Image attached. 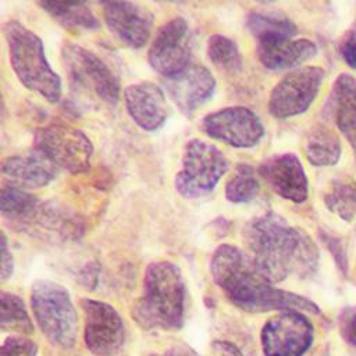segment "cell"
<instances>
[{
  "label": "cell",
  "instance_id": "obj_4",
  "mask_svg": "<svg viewBox=\"0 0 356 356\" xmlns=\"http://www.w3.org/2000/svg\"><path fill=\"white\" fill-rule=\"evenodd\" d=\"M3 32L19 82L47 102L57 103L61 97V79L46 58L42 39L18 21L6 22Z\"/></svg>",
  "mask_w": 356,
  "mask_h": 356
},
{
  "label": "cell",
  "instance_id": "obj_16",
  "mask_svg": "<svg viewBox=\"0 0 356 356\" xmlns=\"http://www.w3.org/2000/svg\"><path fill=\"white\" fill-rule=\"evenodd\" d=\"M125 107L134 122L145 131H157L167 118V99L153 82H139L125 88Z\"/></svg>",
  "mask_w": 356,
  "mask_h": 356
},
{
  "label": "cell",
  "instance_id": "obj_7",
  "mask_svg": "<svg viewBox=\"0 0 356 356\" xmlns=\"http://www.w3.org/2000/svg\"><path fill=\"white\" fill-rule=\"evenodd\" d=\"M61 60L76 89L108 106L117 104L120 82L102 58L79 44L67 43L63 47Z\"/></svg>",
  "mask_w": 356,
  "mask_h": 356
},
{
  "label": "cell",
  "instance_id": "obj_29",
  "mask_svg": "<svg viewBox=\"0 0 356 356\" xmlns=\"http://www.w3.org/2000/svg\"><path fill=\"white\" fill-rule=\"evenodd\" d=\"M36 345L22 337H10L7 338L0 349V356H36Z\"/></svg>",
  "mask_w": 356,
  "mask_h": 356
},
{
  "label": "cell",
  "instance_id": "obj_20",
  "mask_svg": "<svg viewBox=\"0 0 356 356\" xmlns=\"http://www.w3.org/2000/svg\"><path fill=\"white\" fill-rule=\"evenodd\" d=\"M331 107L335 124L356 152V78L341 74L331 93Z\"/></svg>",
  "mask_w": 356,
  "mask_h": 356
},
{
  "label": "cell",
  "instance_id": "obj_24",
  "mask_svg": "<svg viewBox=\"0 0 356 356\" xmlns=\"http://www.w3.org/2000/svg\"><path fill=\"white\" fill-rule=\"evenodd\" d=\"M246 24L257 43L271 39H293L298 32L291 19L273 14L252 13L249 14Z\"/></svg>",
  "mask_w": 356,
  "mask_h": 356
},
{
  "label": "cell",
  "instance_id": "obj_1",
  "mask_svg": "<svg viewBox=\"0 0 356 356\" xmlns=\"http://www.w3.org/2000/svg\"><path fill=\"white\" fill-rule=\"evenodd\" d=\"M243 241L256 268L273 284L288 275H312L318 266V249L303 231L268 211L243 227Z\"/></svg>",
  "mask_w": 356,
  "mask_h": 356
},
{
  "label": "cell",
  "instance_id": "obj_25",
  "mask_svg": "<svg viewBox=\"0 0 356 356\" xmlns=\"http://www.w3.org/2000/svg\"><path fill=\"white\" fill-rule=\"evenodd\" d=\"M260 189L256 171L249 164H238L225 184V197L231 203L252 200Z\"/></svg>",
  "mask_w": 356,
  "mask_h": 356
},
{
  "label": "cell",
  "instance_id": "obj_32",
  "mask_svg": "<svg viewBox=\"0 0 356 356\" xmlns=\"http://www.w3.org/2000/svg\"><path fill=\"white\" fill-rule=\"evenodd\" d=\"M211 352L214 356H242L239 349L227 341H214L211 343Z\"/></svg>",
  "mask_w": 356,
  "mask_h": 356
},
{
  "label": "cell",
  "instance_id": "obj_26",
  "mask_svg": "<svg viewBox=\"0 0 356 356\" xmlns=\"http://www.w3.org/2000/svg\"><path fill=\"white\" fill-rule=\"evenodd\" d=\"M0 305V325L4 331L18 334H31L33 331L32 321L21 298L14 293L1 292Z\"/></svg>",
  "mask_w": 356,
  "mask_h": 356
},
{
  "label": "cell",
  "instance_id": "obj_5",
  "mask_svg": "<svg viewBox=\"0 0 356 356\" xmlns=\"http://www.w3.org/2000/svg\"><path fill=\"white\" fill-rule=\"evenodd\" d=\"M35 320L56 346L70 349L78 338V317L68 291L57 282L38 280L31 289Z\"/></svg>",
  "mask_w": 356,
  "mask_h": 356
},
{
  "label": "cell",
  "instance_id": "obj_18",
  "mask_svg": "<svg viewBox=\"0 0 356 356\" xmlns=\"http://www.w3.org/2000/svg\"><path fill=\"white\" fill-rule=\"evenodd\" d=\"M3 174L13 185L22 188H43L56 179V165L39 152L15 154L4 159Z\"/></svg>",
  "mask_w": 356,
  "mask_h": 356
},
{
  "label": "cell",
  "instance_id": "obj_27",
  "mask_svg": "<svg viewBox=\"0 0 356 356\" xmlns=\"http://www.w3.org/2000/svg\"><path fill=\"white\" fill-rule=\"evenodd\" d=\"M325 206L345 221L356 216V182L335 181L324 196Z\"/></svg>",
  "mask_w": 356,
  "mask_h": 356
},
{
  "label": "cell",
  "instance_id": "obj_13",
  "mask_svg": "<svg viewBox=\"0 0 356 356\" xmlns=\"http://www.w3.org/2000/svg\"><path fill=\"white\" fill-rule=\"evenodd\" d=\"M85 316V345L97 356L115 353L124 342V323L118 312L108 303L82 299Z\"/></svg>",
  "mask_w": 356,
  "mask_h": 356
},
{
  "label": "cell",
  "instance_id": "obj_22",
  "mask_svg": "<svg viewBox=\"0 0 356 356\" xmlns=\"http://www.w3.org/2000/svg\"><path fill=\"white\" fill-rule=\"evenodd\" d=\"M303 149L307 160L317 167L332 165L341 156L339 138L325 127L313 128L306 135Z\"/></svg>",
  "mask_w": 356,
  "mask_h": 356
},
{
  "label": "cell",
  "instance_id": "obj_12",
  "mask_svg": "<svg viewBox=\"0 0 356 356\" xmlns=\"http://www.w3.org/2000/svg\"><path fill=\"white\" fill-rule=\"evenodd\" d=\"M202 128L210 138L234 147H253L264 135L259 115L243 106L225 107L207 114L202 121Z\"/></svg>",
  "mask_w": 356,
  "mask_h": 356
},
{
  "label": "cell",
  "instance_id": "obj_28",
  "mask_svg": "<svg viewBox=\"0 0 356 356\" xmlns=\"http://www.w3.org/2000/svg\"><path fill=\"white\" fill-rule=\"evenodd\" d=\"M210 61L225 71H238L242 67V57L235 42L222 35H213L207 42Z\"/></svg>",
  "mask_w": 356,
  "mask_h": 356
},
{
  "label": "cell",
  "instance_id": "obj_6",
  "mask_svg": "<svg viewBox=\"0 0 356 356\" xmlns=\"http://www.w3.org/2000/svg\"><path fill=\"white\" fill-rule=\"evenodd\" d=\"M228 170V160L214 145L192 139L182 156V168L174 179L175 189L188 199H197L211 193Z\"/></svg>",
  "mask_w": 356,
  "mask_h": 356
},
{
  "label": "cell",
  "instance_id": "obj_3",
  "mask_svg": "<svg viewBox=\"0 0 356 356\" xmlns=\"http://www.w3.org/2000/svg\"><path fill=\"white\" fill-rule=\"evenodd\" d=\"M185 284L179 268L167 260L146 267L143 295L134 307L136 321L145 328L178 330L184 323Z\"/></svg>",
  "mask_w": 356,
  "mask_h": 356
},
{
  "label": "cell",
  "instance_id": "obj_15",
  "mask_svg": "<svg viewBox=\"0 0 356 356\" xmlns=\"http://www.w3.org/2000/svg\"><path fill=\"white\" fill-rule=\"evenodd\" d=\"M108 29L127 46L143 47L152 33L153 15L145 7L129 1H108L103 6Z\"/></svg>",
  "mask_w": 356,
  "mask_h": 356
},
{
  "label": "cell",
  "instance_id": "obj_11",
  "mask_svg": "<svg viewBox=\"0 0 356 356\" xmlns=\"http://www.w3.org/2000/svg\"><path fill=\"white\" fill-rule=\"evenodd\" d=\"M191 51L188 22L175 17L157 31L149 49V63L154 71L170 79L192 64Z\"/></svg>",
  "mask_w": 356,
  "mask_h": 356
},
{
  "label": "cell",
  "instance_id": "obj_17",
  "mask_svg": "<svg viewBox=\"0 0 356 356\" xmlns=\"http://www.w3.org/2000/svg\"><path fill=\"white\" fill-rule=\"evenodd\" d=\"M171 100L185 114H192L216 89V79L211 72L199 64H191L179 75L165 81Z\"/></svg>",
  "mask_w": 356,
  "mask_h": 356
},
{
  "label": "cell",
  "instance_id": "obj_14",
  "mask_svg": "<svg viewBox=\"0 0 356 356\" xmlns=\"http://www.w3.org/2000/svg\"><path fill=\"white\" fill-rule=\"evenodd\" d=\"M259 174L281 197L295 203L307 199V177L300 160L293 153L270 156L260 164Z\"/></svg>",
  "mask_w": 356,
  "mask_h": 356
},
{
  "label": "cell",
  "instance_id": "obj_10",
  "mask_svg": "<svg viewBox=\"0 0 356 356\" xmlns=\"http://www.w3.org/2000/svg\"><path fill=\"white\" fill-rule=\"evenodd\" d=\"M312 342L313 325L296 310L271 317L261 330V348L266 356H302Z\"/></svg>",
  "mask_w": 356,
  "mask_h": 356
},
{
  "label": "cell",
  "instance_id": "obj_2",
  "mask_svg": "<svg viewBox=\"0 0 356 356\" xmlns=\"http://www.w3.org/2000/svg\"><path fill=\"white\" fill-rule=\"evenodd\" d=\"M210 273L229 302L245 312L296 310L318 313V307L312 300L275 288L256 268L250 256L234 245L222 243L214 250Z\"/></svg>",
  "mask_w": 356,
  "mask_h": 356
},
{
  "label": "cell",
  "instance_id": "obj_9",
  "mask_svg": "<svg viewBox=\"0 0 356 356\" xmlns=\"http://www.w3.org/2000/svg\"><path fill=\"white\" fill-rule=\"evenodd\" d=\"M323 78L324 71L317 65L299 67L285 75L270 93V114L282 120L305 113L317 96Z\"/></svg>",
  "mask_w": 356,
  "mask_h": 356
},
{
  "label": "cell",
  "instance_id": "obj_23",
  "mask_svg": "<svg viewBox=\"0 0 356 356\" xmlns=\"http://www.w3.org/2000/svg\"><path fill=\"white\" fill-rule=\"evenodd\" d=\"M39 6L60 25L68 29H96L97 18L83 3L40 1Z\"/></svg>",
  "mask_w": 356,
  "mask_h": 356
},
{
  "label": "cell",
  "instance_id": "obj_8",
  "mask_svg": "<svg viewBox=\"0 0 356 356\" xmlns=\"http://www.w3.org/2000/svg\"><path fill=\"white\" fill-rule=\"evenodd\" d=\"M33 143L36 152L71 174L85 172L90 167L92 142L81 129L70 124L50 122L40 127L35 132Z\"/></svg>",
  "mask_w": 356,
  "mask_h": 356
},
{
  "label": "cell",
  "instance_id": "obj_19",
  "mask_svg": "<svg viewBox=\"0 0 356 356\" xmlns=\"http://www.w3.org/2000/svg\"><path fill=\"white\" fill-rule=\"evenodd\" d=\"M316 53L317 47L309 39H271L257 43L260 63L273 71L300 65Z\"/></svg>",
  "mask_w": 356,
  "mask_h": 356
},
{
  "label": "cell",
  "instance_id": "obj_31",
  "mask_svg": "<svg viewBox=\"0 0 356 356\" xmlns=\"http://www.w3.org/2000/svg\"><path fill=\"white\" fill-rule=\"evenodd\" d=\"M13 254L8 249V242L7 236L4 232H1V280L6 281L11 274H13Z\"/></svg>",
  "mask_w": 356,
  "mask_h": 356
},
{
  "label": "cell",
  "instance_id": "obj_21",
  "mask_svg": "<svg viewBox=\"0 0 356 356\" xmlns=\"http://www.w3.org/2000/svg\"><path fill=\"white\" fill-rule=\"evenodd\" d=\"M42 200L15 185L1 189L0 207L3 217L18 231H25L42 206Z\"/></svg>",
  "mask_w": 356,
  "mask_h": 356
},
{
  "label": "cell",
  "instance_id": "obj_33",
  "mask_svg": "<svg viewBox=\"0 0 356 356\" xmlns=\"http://www.w3.org/2000/svg\"><path fill=\"white\" fill-rule=\"evenodd\" d=\"M342 56L352 68H356V33L349 35V38L343 42Z\"/></svg>",
  "mask_w": 356,
  "mask_h": 356
},
{
  "label": "cell",
  "instance_id": "obj_30",
  "mask_svg": "<svg viewBox=\"0 0 356 356\" xmlns=\"http://www.w3.org/2000/svg\"><path fill=\"white\" fill-rule=\"evenodd\" d=\"M341 332L349 343L356 346V309L343 316L341 323Z\"/></svg>",
  "mask_w": 356,
  "mask_h": 356
}]
</instances>
